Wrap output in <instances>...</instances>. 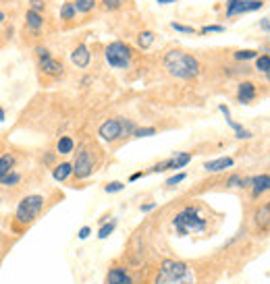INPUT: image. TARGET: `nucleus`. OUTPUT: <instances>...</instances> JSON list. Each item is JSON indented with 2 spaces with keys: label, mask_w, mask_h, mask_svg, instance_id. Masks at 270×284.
Here are the masks:
<instances>
[{
  "label": "nucleus",
  "mask_w": 270,
  "mask_h": 284,
  "mask_svg": "<svg viewBox=\"0 0 270 284\" xmlns=\"http://www.w3.org/2000/svg\"><path fill=\"white\" fill-rule=\"evenodd\" d=\"M154 284H195V272L189 263L177 259H164Z\"/></svg>",
  "instance_id": "1"
},
{
  "label": "nucleus",
  "mask_w": 270,
  "mask_h": 284,
  "mask_svg": "<svg viewBox=\"0 0 270 284\" xmlns=\"http://www.w3.org/2000/svg\"><path fill=\"white\" fill-rule=\"evenodd\" d=\"M164 69L177 79L189 81V79L197 77L199 62L191 54H185L181 50H171V52H166V56H164Z\"/></svg>",
  "instance_id": "2"
},
{
  "label": "nucleus",
  "mask_w": 270,
  "mask_h": 284,
  "mask_svg": "<svg viewBox=\"0 0 270 284\" xmlns=\"http://www.w3.org/2000/svg\"><path fill=\"white\" fill-rule=\"evenodd\" d=\"M173 226H175L179 237H185V235H197V232H204L208 224H206V218H201L199 216L197 208H185L173 218Z\"/></svg>",
  "instance_id": "3"
},
{
  "label": "nucleus",
  "mask_w": 270,
  "mask_h": 284,
  "mask_svg": "<svg viewBox=\"0 0 270 284\" xmlns=\"http://www.w3.org/2000/svg\"><path fill=\"white\" fill-rule=\"evenodd\" d=\"M42 208H44V197L42 195H25L19 202V206H17L15 220L19 224H23V226H27V224H31L38 218V214L42 212Z\"/></svg>",
  "instance_id": "4"
},
{
  "label": "nucleus",
  "mask_w": 270,
  "mask_h": 284,
  "mask_svg": "<svg viewBox=\"0 0 270 284\" xmlns=\"http://www.w3.org/2000/svg\"><path fill=\"white\" fill-rule=\"evenodd\" d=\"M106 60L110 66H114V69H127L129 62H131V50L127 44L123 42H112L106 46Z\"/></svg>",
  "instance_id": "5"
},
{
  "label": "nucleus",
  "mask_w": 270,
  "mask_h": 284,
  "mask_svg": "<svg viewBox=\"0 0 270 284\" xmlns=\"http://www.w3.org/2000/svg\"><path fill=\"white\" fill-rule=\"evenodd\" d=\"M71 166H73V172H71V174H75L77 178H88V176L94 172V160H92V154L88 152L86 147H83L81 152L77 154V158H75V162H73Z\"/></svg>",
  "instance_id": "6"
},
{
  "label": "nucleus",
  "mask_w": 270,
  "mask_h": 284,
  "mask_svg": "<svg viewBox=\"0 0 270 284\" xmlns=\"http://www.w3.org/2000/svg\"><path fill=\"white\" fill-rule=\"evenodd\" d=\"M38 52V58H40V66H42V71L48 73V75H60L62 73V64L58 60H54L52 56H50V52L46 48H38L36 50Z\"/></svg>",
  "instance_id": "7"
},
{
  "label": "nucleus",
  "mask_w": 270,
  "mask_h": 284,
  "mask_svg": "<svg viewBox=\"0 0 270 284\" xmlns=\"http://www.w3.org/2000/svg\"><path fill=\"white\" fill-rule=\"evenodd\" d=\"M100 137H102L104 141H116L123 137V131H121V119H110L106 123H102V127H100Z\"/></svg>",
  "instance_id": "8"
},
{
  "label": "nucleus",
  "mask_w": 270,
  "mask_h": 284,
  "mask_svg": "<svg viewBox=\"0 0 270 284\" xmlns=\"http://www.w3.org/2000/svg\"><path fill=\"white\" fill-rule=\"evenodd\" d=\"M262 7H264L262 0H239L237 5H233V7L227 9V15L233 17V15H241V13H251V11L262 9Z\"/></svg>",
  "instance_id": "9"
},
{
  "label": "nucleus",
  "mask_w": 270,
  "mask_h": 284,
  "mask_svg": "<svg viewBox=\"0 0 270 284\" xmlns=\"http://www.w3.org/2000/svg\"><path fill=\"white\" fill-rule=\"evenodd\" d=\"M254 98H256V85L251 81H241L237 89V100L241 104H249Z\"/></svg>",
  "instance_id": "10"
},
{
  "label": "nucleus",
  "mask_w": 270,
  "mask_h": 284,
  "mask_svg": "<svg viewBox=\"0 0 270 284\" xmlns=\"http://www.w3.org/2000/svg\"><path fill=\"white\" fill-rule=\"evenodd\" d=\"M251 197H260L262 193L268 191L270 187V178L268 174H258V176H251Z\"/></svg>",
  "instance_id": "11"
},
{
  "label": "nucleus",
  "mask_w": 270,
  "mask_h": 284,
  "mask_svg": "<svg viewBox=\"0 0 270 284\" xmlns=\"http://www.w3.org/2000/svg\"><path fill=\"white\" fill-rule=\"evenodd\" d=\"M90 58H92V54H90L88 46H77V48L73 50V54H71L73 64H77L79 69H86V66L90 64Z\"/></svg>",
  "instance_id": "12"
},
{
  "label": "nucleus",
  "mask_w": 270,
  "mask_h": 284,
  "mask_svg": "<svg viewBox=\"0 0 270 284\" xmlns=\"http://www.w3.org/2000/svg\"><path fill=\"white\" fill-rule=\"evenodd\" d=\"M235 162H233V158H216V160H210V162H206L204 164V168L208 170V172H223V170H227V168H231Z\"/></svg>",
  "instance_id": "13"
},
{
  "label": "nucleus",
  "mask_w": 270,
  "mask_h": 284,
  "mask_svg": "<svg viewBox=\"0 0 270 284\" xmlns=\"http://www.w3.org/2000/svg\"><path fill=\"white\" fill-rule=\"evenodd\" d=\"M189 162H191V154L181 152V154H177L175 158L168 160L166 170H177V168H183V166H185V164H189Z\"/></svg>",
  "instance_id": "14"
},
{
  "label": "nucleus",
  "mask_w": 270,
  "mask_h": 284,
  "mask_svg": "<svg viewBox=\"0 0 270 284\" xmlns=\"http://www.w3.org/2000/svg\"><path fill=\"white\" fill-rule=\"evenodd\" d=\"M71 172H73V166L69 162H62V164L54 166L52 176H54V180H66V178L71 176Z\"/></svg>",
  "instance_id": "15"
},
{
  "label": "nucleus",
  "mask_w": 270,
  "mask_h": 284,
  "mask_svg": "<svg viewBox=\"0 0 270 284\" xmlns=\"http://www.w3.org/2000/svg\"><path fill=\"white\" fill-rule=\"evenodd\" d=\"M268 222H270V206L264 204L260 210H256V224L262 226V230L268 228Z\"/></svg>",
  "instance_id": "16"
},
{
  "label": "nucleus",
  "mask_w": 270,
  "mask_h": 284,
  "mask_svg": "<svg viewBox=\"0 0 270 284\" xmlns=\"http://www.w3.org/2000/svg\"><path fill=\"white\" fill-rule=\"evenodd\" d=\"M225 119H227V125L235 131V135H237L239 139H249L251 137V133L247 131V129H243V125H239V123H235L233 119H231V114L229 116H225Z\"/></svg>",
  "instance_id": "17"
},
{
  "label": "nucleus",
  "mask_w": 270,
  "mask_h": 284,
  "mask_svg": "<svg viewBox=\"0 0 270 284\" xmlns=\"http://www.w3.org/2000/svg\"><path fill=\"white\" fill-rule=\"evenodd\" d=\"M13 166H15V156H11V154L0 156V178H3L5 174H9L13 170Z\"/></svg>",
  "instance_id": "18"
},
{
  "label": "nucleus",
  "mask_w": 270,
  "mask_h": 284,
  "mask_svg": "<svg viewBox=\"0 0 270 284\" xmlns=\"http://www.w3.org/2000/svg\"><path fill=\"white\" fill-rule=\"evenodd\" d=\"M125 276H127V272L123 268H112L106 276V284H123Z\"/></svg>",
  "instance_id": "19"
},
{
  "label": "nucleus",
  "mask_w": 270,
  "mask_h": 284,
  "mask_svg": "<svg viewBox=\"0 0 270 284\" xmlns=\"http://www.w3.org/2000/svg\"><path fill=\"white\" fill-rule=\"evenodd\" d=\"M25 21H27V25H29L31 29H40V27L44 25L42 15H40V13H33V11H27V15H25Z\"/></svg>",
  "instance_id": "20"
},
{
  "label": "nucleus",
  "mask_w": 270,
  "mask_h": 284,
  "mask_svg": "<svg viewBox=\"0 0 270 284\" xmlns=\"http://www.w3.org/2000/svg\"><path fill=\"white\" fill-rule=\"evenodd\" d=\"M73 147H75V141L71 137H60L58 143H56V152L58 154H71Z\"/></svg>",
  "instance_id": "21"
},
{
  "label": "nucleus",
  "mask_w": 270,
  "mask_h": 284,
  "mask_svg": "<svg viewBox=\"0 0 270 284\" xmlns=\"http://www.w3.org/2000/svg\"><path fill=\"white\" fill-rule=\"evenodd\" d=\"M19 180H21V174H19V172H15V170H11L9 174H5L3 178H0V185H5V187H15V185H19Z\"/></svg>",
  "instance_id": "22"
},
{
  "label": "nucleus",
  "mask_w": 270,
  "mask_h": 284,
  "mask_svg": "<svg viewBox=\"0 0 270 284\" xmlns=\"http://www.w3.org/2000/svg\"><path fill=\"white\" fill-rule=\"evenodd\" d=\"M94 7H96V0H75L73 3L75 13H90Z\"/></svg>",
  "instance_id": "23"
},
{
  "label": "nucleus",
  "mask_w": 270,
  "mask_h": 284,
  "mask_svg": "<svg viewBox=\"0 0 270 284\" xmlns=\"http://www.w3.org/2000/svg\"><path fill=\"white\" fill-rule=\"evenodd\" d=\"M152 42H154V33H152V31H142L140 33V36H138V46L140 48H150L152 46Z\"/></svg>",
  "instance_id": "24"
},
{
  "label": "nucleus",
  "mask_w": 270,
  "mask_h": 284,
  "mask_svg": "<svg viewBox=\"0 0 270 284\" xmlns=\"http://www.w3.org/2000/svg\"><path fill=\"white\" fill-rule=\"evenodd\" d=\"M256 69L264 75H268L270 71V56L268 54H262V56H256Z\"/></svg>",
  "instance_id": "25"
},
{
  "label": "nucleus",
  "mask_w": 270,
  "mask_h": 284,
  "mask_svg": "<svg viewBox=\"0 0 270 284\" xmlns=\"http://www.w3.org/2000/svg\"><path fill=\"white\" fill-rule=\"evenodd\" d=\"M114 226H116V220H110V222H106V224H102V228H100V232H98V239H108L110 235H112V230H114Z\"/></svg>",
  "instance_id": "26"
},
{
  "label": "nucleus",
  "mask_w": 270,
  "mask_h": 284,
  "mask_svg": "<svg viewBox=\"0 0 270 284\" xmlns=\"http://www.w3.org/2000/svg\"><path fill=\"white\" fill-rule=\"evenodd\" d=\"M60 17H62V19H73V17H75L73 3H64V5H62V9H60Z\"/></svg>",
  "instance_id": "27"
},
{
  "label": "nucleus",
  "mask_w": 270,
  "mask_h": 284,
  "mask_svg": "<svg viewBox=\"0 0 270 284\" xmlns=\"http://www.w3.org/2000/svg\"><path fill=\"white\" fill-rule=\"evenodd\" d=\"M133 135H135V137H152V135H156V129H154V127L135 129V131H133Z\"/></svg>",
  "instance_id": "28"
},
{
  "label": "nucleus",
  "mask_w": 270,
  "mask_h": 284,
  "mask_svg": "<svg viewBox=\"0 0 270 284\" xmlns=\"http://www.w3.org/2000/svg\"><path fill=\"white\" fill-rule=\"evenodd\" d=\"M258 52L256 50H239V52H235V58L237 60H249V58H256Z\"/></svg>",
  "instance_id": "29"
},
{
  "label": "nucleus",
  "mask_w": 270,
  "mask_h": 284,
  "mask_svg": "<svg viewBox=\"0 0 270 284\" xmlns=\"http://www.w3.org/2000/svg\"><path fill=\"white\" fill-rule=\"evenodd\" d=\"M125 189V185H123V182L121 180H114V182H108V185L104 187V191L106 193H119V191H123Z\"/></svg>",
  "instance_id": "30"
},
{
  "label": "nucleus",
  "mask_w": 270,
  "mask_h": 284,
  "mask_svg": "<svg viewBox=\"0 0 270 284\" xmlns=\"http://www.w3.org/2000/svg\"><path fill=\"white\" fill-rule=\"evenodd\" d=\"M227 185H229V187H241V189H243V178H241L239 174H233V176H229Z\"/></svg>",
  "instance_id": "31"
},
{
  "label": "nucleus",
  "mask_w": 270,
  "mask_h": 284,
  "mask_svg": "<svg viewBox=\"0 0 270 284\" xmlns=\"http://www.w3.org/2000/svg\"><path fill=\"white\" fill-rule=\"evenodd\" d=\"M183 180H185V172H177L175 176H171V178L166 180V185L168 187H175V185H179V182H183Z\"/></svg>",
  "instance_id": "32"
},
{
  "label": "nucleus",
  "mask_w": 270,
  "mask_h": 284,
  "mask_svg": "<svg viewBox=\"0 0 270 284\" xmlns=\"http://www.w3.org/2000/svg\"><path fill=\"white\" fill-rule=\"evenodd\" d=\"M225 27L223 25H206V27H201V33H223Z\"/></svg>",
  "instance_id": "33"
},
{
  "label": "nucleus",
  "mask_w": 270,
  "mask_h": 284,
  "mask_svg": "<svg viewBox=\"0 0 270 284\" xmlns=\"http://www.w3.org/2000/svg\"><path fill=\"white\" fill-rule=\"evenodd\" d=\"M171 27L179 33H193V27H187V25H181V23H171Z\"/></svg>",
  "instance_id": "34"
},
{
  "label": "nucleus",
  "mask_w": 270,
  "mask_h": 284,
  "mask_svg": "<svg viewBox=\"0 0 270 284\" xmlns=\"http://www.w3.org/2000/svg\"><path fill=\"white\" fill-rule=\"evenodd\" d=\"M166 166H168V160H164V162H158V164H154L150 168V172H164L166 170Z\"/></svg>",
  "instance_id": "35"
},
{
  "label": "nucleus",
  "mask_w": 270,
  "mask_h": 284,
  "mask_svg": "<svg viewBox=\"0 0 270 284\" xmlns=\"http://www.w3.org/2000/svg\"><path fill=\"white\" fill-rule=\"evenodd\" d=\"M102 3H104V7H106V9L114 11V9H119V7L123 5V0H102Z\"/></svg>",
  "instance_id": "36"
},
{
  "label": "nucleus",
  "mask_w": 270,
  "mask_h": 284,
  "mask_svg": "<svg viewBox=\"0 0 270 284\" xmlns=\"http://www.w3.org/2000/svg\"><path fill=\"white\" fill-rule=\"evenodd\" d=\"M90 235H92V228H90V226H83V228H79V232H77V237H79L81 241H86Z\"/></svg>",
  "instance_id": "37"
},
{
  "label": "nucleus",
  "mask_w": 270,
  "mask_h": 284,
  "mask_svg": "<svg viewBox=\"0 0 270 284\" xmlns=\"http://www.w3.org/2000/svg\"><path fill=\"white\" fill-rule=\"evenodd\" d=\"M31 11L33 13H42L44 11V0H31Z\"/></svg>",
  "instance_id": "38"
},
{
  "label": "nucleus",
  "mask_w": 270,
  "mask_h": 284,
  "mask_svg": "<svg viewBox=\"0 0 270 284\" xmlns=\"http://www.w3.org/2000/svg\"><path fill=\"white\" fill-rule=\"evenodd\" d=\"M154 208H156V204H154V202H152V204H146V206H142L140 210H142L144 214H148V212H152V210H154Z\"/></svg>",
  "instance_id": "39"
},
{
  "label": "nucleus",
  "mask_w": 270,
  "mask_h": 284,
  "mask_svg": "<svg viewBox=\"0 0 270 284\" xmlns=\"http://www.w3.org/2000/svg\"><path fill=\"white\" fill-rule=\"evenodd\" d=\"M262 29L268 33V29H270V23H268V17H264V19H262Z\"/></svg>",
  "instance_id": "40"
},
{
  "label": "nucleus",
  "mask_w": 270,
  "mask_h": 284,
  "mask_svg": "<svg viewBox=\"0 0 270 284\" xmlns=\"http://www.w3.org/2000/svg\"><path fill=\"white\" fill-rule=\"evenodd\" d=\"M142 176H144V172H133V174L129 176V180L133 182V180H138V178H142Z\"/></svg>",
  "instance_id": "41"
},
{
  "label": "nucleus",
  "mask_w": 270,
  "mask_h": 284,
  "mask_svg": "<svg viewBox=\"0 0 270 284\" xmlns=\"http://www.w3.org/2000/svg\"><path fill=\"white\" fill-rule=\"evenodd\" d=\"M5 119H7V112L5 108H0V123H5Z\"/></svg>",
  "instance_id": "42"
},
{
  "label": "nucleus",
  "mask_w": 270,
  "mask_h": 284,
  "mask_svg": "<svg viewBox=\"0 0 270 284\" xmlns=\"http://www.w3.org/2000/svg\"><path fill=\"white\" fill-rule=\"evenodd\" d=\"M160 5H171V3H177V0H158Z\"/></svg>",
  "instance_id": "43"
},
{
  "label": "nucleus",
  "mask_w": 270,
  "mask_h": 284,
  "mask_svg": "<svg viewBox=\"0 0 270 284\" xmlns=\"http://www.w3.org/2000/svg\"><path fill=\"white\" fill-rule=\"evenodd\" d=\"M237 3H239V0H227V5H229V7H233V5H237Z\"/></svg>",
  "instance_id": "44"
},
{
  "label": "nucleus",
  "mask_w": 270,
  "mask_h": 284,
  "mask_svg": "<svg viewBox=\"0 0 270 284\" xmlns=\"http://www.w3.org/2000/svg\"><path fill=\"white\" fill-rule=\"evenodd\" d=\"M123 284H133V282H131V278H129V276H125V280H123Z\"/></svg>",
  "instance_id": "45"
},
{
  "label": "nucleus",
  "mask_w": 270,
  "mask_h": 284,
  "mask_svg": "<svg viewBox=\"0 0 270 284\" xmlns=\"http://www.w3.org/2000/svg\"><path fill=\"white\" fill-rule=\"evenodd\" d=\"M3 21H5V13H3V11H0V23H3Z\"/></svg>",
  "instance_id": "46"
}]
</instances>
